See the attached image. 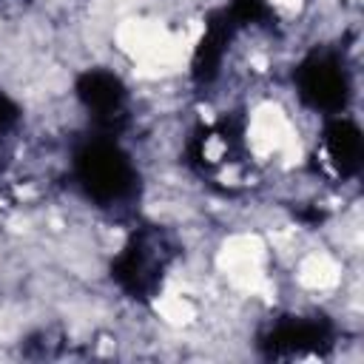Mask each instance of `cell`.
Instances as JSON below:
<instances>
[{
	"mask_svg": "<svg viewBox=\"0 0 364 364\" xmlns=\"http://www.w3.org/2000/svg\"><path fill=\"white\" fill-rule=\"evenodd\" d=\"M338 279H341L338 264L324 253H310L299 264V282L310 290H330L338 284Z\"/></svg>",
	"mask_w": 364,
	"mask_h": 364,
	"instance_id": "obj_1",
	"label": "cell"
},
{
	"mask_svg": "<svg viewBox=\"0 0 364 364\" xmlns=\"http://www.w3.org/2000/svg\"><path fill=\"white\" fill-rule=\"evenodd\" d=\"M156 313H159L168 324H173V327H185V324H191L193 316H196L193 304H191L185 296H176V293L162 296V299L156 301Z\"/></svg>",
	"mask_w": 364,
	"mask_h": 364,
	"instance_id": "obj_2",
	"label": "cell"
},
{
	"mask_svg": "<svg viewBox=\"0 0 364 364\" xmlns=\"http://www.w3.org/2000/svg\"><path fill=\"white\" fill-rule=\"evenodd\" d=\"M222 156H225V142L219 136H208V142H205V159L219 162Z\"/></svg>",
	"mask_w": 364,
	"mask_h": 364,
	"instance_id": "obj_3",
	"label": "cell"
},
{
	"mask_svg": "<svg viewBox=\"0 0 364 364\" xmlns=\"http://www.w3.org/2000/svg\"><path fill=\"white\" fill-rule=\"evenodd\" d=\"M270 3H273V6L279 9V11H287V14H290V11H299V9H301V0H270Z\"/></svg>",
	"mask_w": 364,
	"mask_h": 364,
	"instance_id": "obj_4",
	"label": "cell"
}]
</instances>
